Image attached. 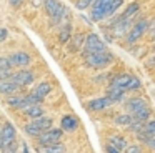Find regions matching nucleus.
<instances>
[{"label": "nucleus", "instance_id": "nucleus-1", "mask_svg": "<svg viewBox=\"0 0 155 153\" xmlns=\"http://www.w3.org/2000/svg\"><path fill=\"white\" fill-rule=\"evenodd\" d=\"M147 30H148V18L138 17L137 22L134 23V27H132V28L128 30V33L124 37L125 43H127V45H134L135 42H138V40L147 33Z\"/></svg>", "mask_w": 155, "mask_h": 153}, {"label": "nucleus", "instance_id": "nucleus-2", "mask_svg": "<svg viewBox=\"0 0 155 153\" xmlns=\"http://www.w3.org/2000/svg\"><path fill=\"white\" fill-rule=\"evenodd\" d=\"M104 52H108L105 42L97 35V33H88L87 38H85V45L82 48V57H87L90 53H104Z\"/></svg>", "mask_w": 155, "mask_h": 153}, {"label": "nucleus", "instance_id": "nucleus-3", "mask_svg": "<svg viewBox=\"0 0 155 153\" xmlns=\"http://www.w3.org/2000/svg\"><path fill=\"white\" fill-rule=\"evenodd\" d=\"M85 63H87L88 67H92V68H105V67H108L110 63H114L115 57L112 55L110 52H104V53H90V55L85 57Z\"/></svg>", "mask_w": 155, "mask_h": 153}, {"label": "nucleus", "instance_id": "nucleus-4", "mask_svg": "<svg viewBox=\"0 0 155 153\" xmlns=\"http://www.w3.org/2000/svg\"><path fill=\"white\" fill-rule=\"evenodd\" d=\"M15 140H17V130H15V126L10 122H5L4 125L0 126V150L5 151L8 148V145L12 142H15Z\"/></svg>", "mask_w": 155, "mask_h": 153}, {"label": "nucleus", "instance_id": "nucleus-5", "mask_svg": "<svg viewBox=\"0 0 155 153\" xmlns=\"http://www.w3.org/2000/svg\"><path fill=\"white\" fill-rule=\"evenodd\" d=\"M137 18H138L137 15L130 17V18H122V20H118V22L112 27V30H107V32H110L112 37H114L115 40H117V38H124V37L128 33V30L134 27V23L137 22Z\"/></svg>", "mask_w": 155, "mask_h": 153}, {"label": "nucleus", "instance_id": "nucleus-6", "mask_svg": "<svg viewBox=\"0 0 155 153\" xmlns=\"http://www.w3.org/2000/svg\"><path fill=\"white\" fill-rule=\"evenodd\" d=\"M34 78H35V73L32 72V70H28V68H20V70H17V72H14L12 76H10L12 82L17 83L20 88L32 85V83H34Z\"/></svg>", "mask_w": 155, "mask_h": 153}, {"label": "nucleus", "instance_id": "nucleus-7", "mask_svg": "<svg viewBox=\"0 0 155 153\" xmlns=\"http://www.w3.org/2000/svg\"><path fill=\"white\" fill-rule=\"evenodd\" d=\"M62 138H64V130L62 128H54V126H52L50 130L44 132L40 136H38L37 142H38V145H52V143L62 142Z\"/></svg>", "mask_w": 155, "mask_h": 153}, {"label": "nucleus", "instance_id": "nucleus-8", "mask_svg": "<svg viewBox=\"0 0 155 153\" xmlns=\"http://www.w3.org/2000/svg\"><path fill=\"white\" fill-rule=\"evenodd\" d=\"M8 58H10L12 65L17 67V68H27V67L32 63V55L27 53V52H24V50H18V52L10 53Z\"/></svg>", "mask_w": 155, "mask_h": 153}, {"label": "nucleus", "instance_id": "nucleus-9", "mask_svg": "<svg viewBox=\"0 0 155 153\" xmlns=\"http://www.w3.org/2000/svg\"><path fill=\"white\" fill-rule=\"evenodd\" d=\"M112 102L108 100V96H98V98H94V100H88L87 103H84V108L88 110V112H102L105 110L107 106H110Z\"/></svg>", "mask_w": 155, "mask_h": 153}, {"label": "nucleus", "instance_id": "nucleus-10", "mask_svg": "<svg viewBox=\"0 0 155 153\" xmlns=\"http://www.w3.org/2000/svg\"><path fill=\"white\" fill-rule=\"evenodd\" d=\"M147 105L148 103H147V100H145L143 96H132V98H128L127 102L124 103V108H125V112H128V113L134 115L137 110L143 108V106H147Z\"/></svg>", "mask_w": 155, "mask_h": 153}, {"label": "nucleus", "instance_id": "nucleus-11", "mask_svg": "<svg viewBox=\"0 0 155 153\" xmlns=\"http://www.w3.org/2000/svg\"><path fill=\"white\" fill-rule=\"evenodd\" d=\"M85 38H87L85 33H75V35H72V38L67 42L68 52H70V53L82 52V48H84V45H85Z\"/></svg>", "mask_w": 155, "mask_h": 153}, {"label": "nucleus", "instance_id": "nucleus-12", "mask_svg": "<svg viewBox=\"0 0 155 153\" xmlns=\"http://www.w3.org/2000/svg\"><path fill=\"white\" fill-rule=\"evenodd\" d=\"M5 105L10 106V108H15V110H24L25 108V96L15 95V93L7 95V98H5Z\"/></svg>", "mask_w": 155, "mask_h": 153}, {"label": "nucleus", "instance_id": "nucleus-13", "mask_svg": "<svg viewBox=\"0 0 155 153\" xmlns=\"http://www.w3.org/2000/svg\"><path fill=\"white\" fill-rule=\"evenodd\" d=\"M60 128L64 132H75L78 128V120L74 115H64L60 120Z\"/></svg>", "mask_w": 155, "mask_h": 153}, {"label": "nucleus", "instance_id": "nucleus-14", "mask_svg": "<svg viewBox=\"0 0 155 153\" xmlns=\"http://www.w3.org/2000/svg\"><path fill=\"white\" fill-rule=\"evenodd\" d=\"M125 93H127V90H124V88H115V86H108V90H107V96H108V100H110L112 103H120V102H124Z\"/></svg>", "mask_w": 155, "mask_h": 153}, {"label": "nucleus", "instance_id": "nucleus-15", "mask_svg": "<svg viewBox=\"0 0 155 153\" xmlns=\"http://www.w3.org/2000/svg\"><path fill=\"white\" fill-rule=\"evenodd\" d=\"M140 7H142V2H132V3H128L127 7H125V10H122L118 15H120V20L122 18H130V17H135L138 13V10H140Z\"/></svg>", "mask_w": 155, "mask_h": 153}, {"label": "nucleus", "instance_id": "nucleus-16", "mask_svg": "<svg viewBox=\"0 0 155 153\" xmlns=\"http://www.w3.org/2000/svg\"><path fill=\"white\" fill-rule=\"evenodd\" d=\"M124 3H125V0H110V2L105 3V20H107L108 17L115 15V13L124 7Z\"/></svg>", "mask_w": 155, "mask_h": 153}, {"label": "nucleus", "instance_id": "nucleus-17", "mask_svg": "<svg viewBox=\"0 0 155 153\" xmlns=\"http://www.w3.org/2000/svg\"><path fill=\"white\" fill-rule=\"evenodd\" d=\"M130 78H132L130 73H120V75H117V76H114V78H112L110 86L127 90V85H128V82H130Z\"/></svg>", "mask_w": 155, "mask_h": 153}, {"label": "nucleus", "instance_id": "nucleus-18", "mask_svg": "<svg viewBox=\"0 0 155 153\" xmlns=\"http://www.w3.org/2000/svg\"><path fill=\"white\" fill-rule=\"evenodd\" d=\"M38 153H65V145L62 142L52 145H38Z\"/></svg>", "mask_w": 155, "mask_h": 153}, {"label": "nucleus", "instance_id": "nucleus-19", "mask_svg": "<svg viewBox=\"0 0 155 153\" xmlns=\"http://www.w3.org/2000/svg\"><path fill=\"white\" fill-rule=\"evenodd\" d=\"M20 86L17 83H14L10 78L8 80H0V95H12V93H17V90Z\"/></svg>", "mask_w": 155, "mask_h": 153}, {"label": "nucleus", "instance_id": "nucleus-20", "mask_svg": "<svg viewBox=\"0 0 155 153\" xmlns=\"http://www.w3.org/2000/svg\"><path fill=\"white\" fill-rule=\"evenodd\" d=\"M72 35H74V33H72V22L60 25V28H58V42L67 43L68 40L72 38Z\"/></svg>", "mask_w": 155, "mask_h": 153}, {"label": "nucleus", "instance_id": "nucleus-21", "mask_svg": "<svg viewBox=\"0 0 155 153\" xmlns=\"http://www.w3.org/2000/svg\"><path fill=\"white\" fill-rule=\"evenodd\" d=\"M28 118L35 120V118H40V116L45 115V110L42 108V105H32V106H27L25 110H22Z\"/></svg>", "mask_w": 155, "mask_h": 153}, {"label": "nucleus", "instance_id": "nucleus-22", "mask_svg": "<svg viewBox=\"0 0 155 153\" xmlns=\"http://www.w3.org/2000/svg\"><path fill=\"white\" fill-rule=\"evenodd\" d=\"M32 122L35 123V125L38 126V128L42 130V132H47V130H50L52 126H54V120L50 118V116H40V118H35V120H32Z\"/></svg>", "mask_w": 155, "mask_h": 153}, {"label": "nucleus", "instance_id": "nucleus-23", "mask_svg": "<svg viewBox=\"0 0 155 153\" xmlns=\"http://www.w3.org/2000/svg\"><path fill=\"white\" fill-rule=\"evenodd\" d=\"M24 132L27 133V135L30 136V138H35V140H37L38 136L42 135V133H44L37 125H35L34 122H30V123H27V125H24Z\"/></svg>", "mask_w": 155, "mask_h": 153}, {"label": "nucleus", "instance_id": "nucleus-24", "mask_svg": "<svg viewBox=\"0 0 155 153\" xmlns=\"http://www.w3.org/2000/svg\"><path fill=\"white\" fill-rule=\"evenodd\" d=\"M150 116H152V108L148 105L143 106V108H140V110H137V112L134 113V118L140 120V122H143V123H147L148 120H150Z\"/></svg>", "mask_w": 155, "mask_h": 153}, {"label": "nucleus", "instance_id": "nucleus-25", "mask_svg": "<svg viewBox=\"0 0 155 153\" xmlns=\"http://www.w3.org/2000/svg\"><path fill=\"white\" fill-rule=\"evenodd\" d=\"M132 120H134V115L128 113V112H125V113H118V115L115 116L114 122H115V125H118V126H128Z\"/></svg>", "mask_w": 155, "mask_h": 153}, {"label": "nucleus", "instance_id": "nucleus-26", "mask_svg": "<svg viewBox=\"0 0 155 153\" xmlns=\"http://www.w3.org/2000/svg\"><path fill=\"white\" fill-rule=\"evenodd\" d=\"M50 90H52V85H50L48 82H44V83H38V85L35 86V88L32 90V92L37 93L38 96H42V98H45V96H47L48 93H50Z\"/></svg>", "mask_w": 155, "mask_h": 153}, {"label": "nucleus", "instance_id": "nucleus-27", "mask_svg": "<svg viewBox=\"0 0 155 153\" xmlns=\"http://www.w3.org/2000/svg\"><path fill=\"white\" fill-rule=\"evenodd\" d=\"M42 102H44V98L38 96L37 93H34V92H30L28 95H25V108H27V106H32V105H40Z\"/></svg>", "mask_w": 155, "mask_h": 153}, {"label": "nucleus", "instance_id": "nucleus-28", "mask_svg": "<svg viewBox=\"0 0 155 153\" xmlns=\"http://www.w3.org/2000/svg\"><path fill=\"white\" fill-rule=\"evenodd\" d=\"M108 143H112V145H115L117 148H120L122 151H124L125 148L128 146V142L124 138V136H120V135H115V136H110L108 138Z\"/></svg>", "mask_w": 155, "mask_h": 153}, {"label": "nucleus", "instance_id": "nucleus-29", "mask_svg": "<svg viewBox=\"0 0 155 153\" xmlns=\"http://www.w3.org/2000/svg\"><path fill=\"white\" fill-rule=\"evenodd\" d=\"M125 128H127L130 133H137V132H140V130L145 128V123L140 122V120H137V118H134V120L130 122V125L125 126Z\"/></svg>", "mask_w": 155, "mask_h": 153}, {"label": "nucleus", "instance_id": "nucleus-30", "mask_svg": "<svg viewBox=\"0 0 155 153\" xmlns=\"http://www.w3.org/2000/svg\"><path fill=\"white\" fill-rule=\"evenodd\" d=\"M140 88H142L140 78H138V76H134V75H132L130 82H128V85H127V92H137V90H140Z\"/></svg>", "mask_w": 155, "mask_h": 153}, {"label": "nucleus", "instance_id": "nucleus-31", "mask_svg": "<svg viewBox=\"0 0 155 153\" xmlns=\"http://www.w3.org/2000/svg\"><path fill=\"white\" fill-rule=\"evenodd\" d=\"M94 2L95 0H74V5H75V8L77 10H87V8H90L92 5H94Z\"/></svg>", "mask_w": 155, "mask_h": 153}, {"label": "nucleus", "instance_id": "nucleus-32", "mask_svg": "<svg viewBox=\"0 0 155 153\" xmlns=\"http://www.w3.org/2000/svg\"><path fill=\"white\" fill-rule=\"evenodd\" d=\"M0 67H2V68H7V70L14 68V65H12V62H10L8 57H0Z\"/></svg>", "mask_w": 155, "mask_h": 153}, {"label": "nucleus", "instance_id": "nucleus-33", "mask_svg": "<svg viewBox=\"0 0 155 153\" xmlns=\"http://www.w3.org/2000/svg\"><path fill=\"white\" fill-rule=\"evenodd\" d=\"M145 132H148L150 135H155V120H148L147 123H145Z\"/></svg>", "mask_w": 155, "mask_h": 153}, {"label": "nucleus", "instance_id": "nucleus-34", "mask_svg": "<svg viewBox=\"0 0 155 153\" xmlns=\"http://www.w3.org/2000/svg\"><path fill=\"white\" fill-rule=\"evenodd\" d=\"M12 70H7V68H2V67H0V80H8L12 76Z\"/></svg>", "mask_w": 155, "mask_h": 153}, {"label": "nucleus", "instance_id": "nucleus-35", "mask_svg": "<svg viewBox=\"0 0 155 153\" xmlns=\"http://www.w3.org/2000/svg\"><path fill=\"white\" fill-rule=\"evenodd\" d=\"M105 153H124L120 148H117L115 145H112V143H107L105 145Z\"/></svg>", "mask_w": 155, "mask_h": 153}, {"label": "nucleus", "instance_id": "nucleus-36", "mask_svg": "<svg viewBox=\"0 0 155 153\" xmlns=\"http://www.w3.org/2000/svg\"><path fill=\"white\" fill-rule=\"evenodd\" d=\"M124 153H142V148L138 145H128L127 148L124 150Z\"/></svg>", "mask_w": 155, "mask_h": 153}, {"label": "nucleus", "instance_id": "nucleus-37", "mask_svg": "<svg viewBox=\"0 0 155 153\" xmlns=\"http://www.w3.org/2000/svg\"><path fill=\"white\" fill-rule=\"evenodd\" d=\"M145 67H147L148 70H153V68H155V53L145 60Z\"/></svg>", "mask_w": 155, "mask_h": 153}, {"label": "nucleus", "instance_id": "nucleus-38", "mask_svg": "<svg viewBox=\"0 0 155 153\" xmlns=\"http://www.w3.org/2000/svg\"><path fill=\"white\" fill-rule=\"evenodd\" d=\"M17 150H18V143H17V140H15V142H12L10 145H8V148L5 150L4 153H17Z\"/></svg>", "mask_w": 155, "mask_h": 153}, {"label": "nucleus", "instance_id": "nucleus-39", "mask_svg": "<svg viewBox=\"0 0 155 153\" xmlns=\"http://www.w3.org/2000/svg\"><path fill=\"white\" fill-rule=\"evenodd\" d=\"M8 3H10V7L15 8V10H18V8L24 7V0H8Z\"/></svg>", "mask_w": 155, "mask_h": 153}, {"label": "nucleus", "instance_id": "nucleus-40", "mask_svg": "<svg viewBox=\"0 0 155 153\" xmlns=\"http://www.w3.org/2000/svg\"><path fill=\"white\" fill-rule=\"evenodd\" d=\"M153 32H155V17H152V18L148 20V30H147V33H148V35H152Z\"/></svg>", "mask_w": 155, "mask_h": 153}, {"label": "nucleus", "instance_id": "nucleus-41", "mask_svg": "<svg viewBox=\"0 0 155 153\" xmlns=\"http://www.w3.org/2000/svg\"><path fill=\"white\" fill-rule=\"evenodd\" d=\"M8 38V30L7 28H0V43L5 42Z\"/></svg>", "mask_w": 155, "mask_h": 153}, {"label": "nucleus", "instance_id": "nucleus-42", "mask_svg": "<svg viewBox=\"0 0 155 153\" xmlns=\"http://www.w3.org/2000/svg\"><path fill=\"white\" fill-rule=\"evenodd\" d=\"M147 146H148V148H150V150H155V135H153V136H152V138H150V140H148V143H147Z\"/></svg>", "mask_w": 155, "mask_h": 153}, {"label": "nucleus", "instance_id": "nucleus-43", "mask_svg": "<svg viewBox=\"0 0 155 153\" xmlns=\"http://www.w3.org/2000/svg\"><path fill=\"white\" fill-rule=\"evenodd\" d=\"M107 2H110V0H95L94 5H98V3H107Z\"/></svg>", "mask_w": 155, "mask_h": 153}, {"label": "nucleus", "instance_id": "nucleus-44", "mask_svg": "<svg viewBox=\"0 0 155 153\" xmlns=\"http://www.w3.org/2000/svg\"><path fill=\"white\" fill-rule=\"evenodd\" d=\"M22 153H28V146H27V143H24V150H22Z\"/></svg>", "mask_w": 155, "mask_h": 153}, {"label": "nucleus", "instance_id": "nucleus-45", "mask_svg": "<svg viewBox=\"0 0 155 153\" xmlns=\"http://www.w3.org/2000/svg\"><path fill=\"white\" fill-rule=\"evenodd\" d=\"M148 38H150V40H152V42H153V40H155V32H153V33H152V35H148Z\"/></svg>", "mask_w": 155, "mask_h": 153}, {"label": "nucleus", "instance_id": "nucleus-46", "mask_svg": "<svg viewBox=\"0 0 155 153\" xmlns=\"http://www.w3.org/2000/svg\"><path fill=\"white\" fill-rule=\"evenodd\" d=\"M153 53H155V45H153Z\"/></svg>", "mask_w": 155, "mask_h": 153}, {"label": "nucleus", "instance_id": "nucleus-47", "mask_svg": "<svg viewBox=\"0 0 155 153\" xmlns=\"http://www.w3.org/2000/svg\"><path fill=\"white\" fill-rule=\"evenodd\" d=\"M42 3H44V0H42Z\"/></svg>", "mask_w": 155, "mask_h": 153}]
</instances>
